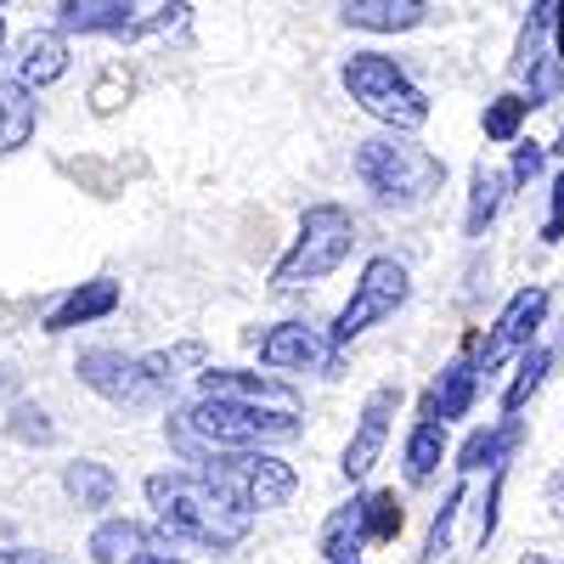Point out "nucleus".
Instances as JSON below:
<instances>
[{"instance_id":"obj_1","label":"nucleus","mask_w":564,"mask_h":564,"mask_svg":"<svg viewBox=\"0 0 564 564\" xmlns=\"http://www.w3.org/2000/svg\"><path fill=\"white\" fill-rule=\"evenodd\" d=\"M305 435V417L300 406H249V401H209L198 395L186 412L170 417V441L186 457H204V452H249V446H282V441H300Z\"/></svg>"},{"instance_id":"obj_2","label":"nucleus","mask_w":564,"mask_h":564,"mask_svg":"<svg viewBox=\"0 0 564 564\" xmlns=\"http://www.w3.org/2000/svg\"><path fill=\"white\" fill-rule=\"evenodd\" d=\"M148 502H153V513H159V525H164V536H181V542H193V547H215V553H226V547H238V542H249V531H254V513H243V508H231L198 468H170V475H148Z\"/></svg>"},{"instance_id":"obj_3","label":"nucleus","mask_w":564,"mask_h":564,"mask_svg":"<svg viewBox=\"0 0 564 564\" xmlns=\"http://www.w3.org/2000/svg\"><path fill=\"white\" fill-rule=\"evenodd\" d=\"M350 170H356V181L367 186L372 198L401 204V209H412V204H423V198H435L441 181H446V164H441L430 148H417L406 130L367 135L361 148L350 153Z\"/></svg>"},{"instance_id":"obj_4","label":"nucleus","mask_w":564,"mask_h":564,"mask_svg":"<svg viewBox=\"0 0 564 564\" xmlns=\"http://www.w3.org/2000/svg\"><path fill=\"white\" fill-rule=\"evenodd\" d=\"M198 475L243 513H265V508H282L294 491H300V475L294 463H282L276 452L265 446H249V452H204L198 457Z\"/></svg>"},{"instance_id":"obj_5","label":"nucleus","mask_w":564,"mask_h":564,"mask_svg":"<svg viewBox=\"0 0 564 564\" xmlns=\"http://www.w3.org/2000/svg\"><path fill=\"white\" fill-rule=\"evenodd\" d=\"M345 90H350V102L361 113H372L384 130H423L430 124V97L401 74L395 57L384 52H350L345 57Z\"/></svg>"},{"instance_id":"obj_6","label":"nucleus","mask_w":564,"mask_h":564,"mask_svg":"<svg viewBox=\"0 0 564 564\" xmlns=\"http://www.w3.org/2000/svg\"><path fill=\"white\" fill-rule=\"evenodd\" d=\"M356 249V215L345 204H311L300 220L294 249L271 265V289H305V282H322L327 271H339Z\"/></svg>"},{"instance_id":"obj_7","label":"nucleus","mask_w":564,"mask_h":564,"mask_svg":"<svg viewBox=\"0 0 564 564\" xmlns=\"http://www.w3.org/2000/svg\"><path fill=\"white\" fill-rule=\"evenodd\" d=\"M406 289H412V276L395 254H379V260H367L361 276H356V289L345 300V311L334 316V327H327V345L345 350L350 339H361L367 327H379L384 316H395L406 305Z\"/></svg>"},{"instance_id":"obj_8","label":"nucleus","mask_w":564,"mask_h":564,"mask_svg":"<svg viewBox=\"0 0 564 564\" xmlns=\"http://www.w3.org/2000/svg\"><path fill=\"white\" fill-rule=\"evenodd\" d=\"M547 305H553V294L542 289V282H531V289L513 294V300L502 305V316L486 327V339L468 350V356H475V372H497L508 356L531 350V345H536V327H542V316H547Z\"/></svg>"},{"instance_id":"obj_9","label":"nucleus","mask_w":564,"mask_h":564,"mask_svg":"<svg viewBox=\"0 0 564 564\" xmlns=\"http://www.w3.org/2000/svg\"><path fill=\"white\" fill-rule=\"evenodd\" d=\"M74 372H79L85 390H97L113 406H148V401L164 395V384L153 379V372L141 367L135 356H119V350H85L74 361Z\"/></svg>"},{"instance_id":"obj_10","label":"nucleus","mask_w":564,"mask_h":564,"mask_svg":"<svg viewBox=\"0 0 564 564\" xmlns=\"http://www.w3.org/2000/svg\"><path fill=\"white\" fill-rule=\"evenodd\" d=\"M401 412V384H379L367 401H361V417H356V430H350V446H345V480H367L372 475V463L384 457V441H390V423Z\"/></svg>"},{"instance_id":"obj_11","label":"nucleus","mask_w":564,"mask_h":564,"mask_svg":"<svg viewBox=\"0 0 564 564\" xmlns=\"http://www.w3.org/2000/svg\"><path fill=\"white\" fill-rule=\"evenodd\" d=\"M254 345H260V361L276 367V372H311V367H334L339 361V350L327 345V334L311 327V322H276L271 334H260Z\"/></svg>"},{"instance_id":"obj_12","label":"nucleus","mask_w":564,"mask_h":564,"mask_svg":"<svg viewBox=\"0 0 564 564\" xmlns=\"http://www.w3.org/2000/svg\"><path fill=\"white\" fill-rule=\"evenodd\" d=\"M198 395L209 401H249V406H294V390L271 372L243 367H198Z\"/></svg>"},{"instance_id":"obj_13","label":"nucleus","mask_w":564,"mask_h":564,"mask_svg":"<svg viewBox=\"0 0 564 564\" xmlns=\"http://www.w3.org/2000/svg\"><path fill=\"white\" fill-rule=\"evenodd\" d=\"M475 345H463L446 367H441V379L430 384V395H423V417H435V423H452L463 417L468 406H475V390H480V372H475V356H468Z\"/></svg>"},{"instance_id":"obj_14","label":"nucleus","mask_w":564,"mask_h":564,"mask_svg":"<svg viewBox=\"0 0 564 564\" xmlns=\"http://www.w3.org/2000/svg\"><path fill=\"white\" fill-rule=\"evenodd\" d=\"M339 18L361 34H412L430 23V7L423 0H345Z\"/></svg>"},{"instance_id":"obj_15","label":"nucleus","mask_w":564,"mask_h":564,"mask_svg":"<svg viewBox=\"0 0 564 564\" xmlns=\"http://www.w3.org/2000/svg\"><path fill=\"white\" fill-rule=\"evenodd\" d=\"M113 311H119V282H108V276L79 282V289H68V294L52 305V316H45V334H68V327L97 322V316H113Z\"/></svg>"},{"instance_id":"obj_16","label":"nucleus","mask_w":564,"mask_h":564,"mask_svg":"<svg viewBox=\"0 0 564 564\" xmlns=\"http://www.w3.org/2000/svg\"><path fill=\"white\" fill-rule=\"evenodd\" d=\"M63 74H68V40L57 29L23 34V45H18V79L29 90H45V85H57Z\"/></svg>"},{"instance_id":"obj_17","label":"nucleus","mask_w":564,"mask_h":564,"mask_svg":"<svg viewBox=\"0 0 564 564\" xmlns=\"http://www.w3.org/2000/svg\"><path fill=\"white\" fill-rule=\"evenodd\" d=\"M135 0H63L57 34H124Z\"/></svg>"},{"instance_id":"obj_18","label":"nucleus","mask_w":564,"mask_h":564,"mask_svg":"<svg viewBox=\"0 0 564 564\" xmlns=\"http://www.w3.org/2000/svg\"><path fill=\"white\" fill-rule=\"evenodd\" d=\"M164 542L141 525V520H102L97 531H90V558L97 564H130L141 553H159Z\"/></svg>"},{"instance_id":"obj_19","label":"nucleus","mask_w":564,"mask_h":564,"mask_svg":"<svg viewBox=\"0 0 564 564\" xmlns=\"http://www.w3.org/2000/svg\"><path fill=\"white\" fill-rule=\"evenodd\" d=\"M441 457H446V423L417 417L412 435H406V446H401V475H406V486H430L435 468H441Z\"/></svg>"},{"instance_id":"obj_20","label":"nucleus","mask_w":564,"mask_h":564,"mask_svg":"<svg viewBox=\"0 0 564 564\" xmlns=\"http://www.w3.org/2000/svg\"><path fill=\"white\" fill-rule=\"evenodd\" d=\"M40 124V102L23 79H0V153H18Z\"/></svg>"},{"instance_id":"obj_21","label":"nucleus","mask_w":564,"mask_h":564,"mask_svg":"<svg viewBox=\"0 0 564 564\" xmlns=\"http://www.w3.org/2000/svg\"><path fill=\"white\" fill-rule=\"evenodd\" d=\"M502 193H508V175L502 170H486L475 164L468 170V209H463V238H486V226L497 220L502 209Z\"/></svg>"},{"instance_id":"obj_22","label":"nucleus","mask_w":564,"mask_h":564,"mask_svg":"<svg viewBox=\"0 0 564 564\" xmlns=\"http://www.w3.org/2000/svg\"><path fill=\"white\" fill-rule=\"evenodd\" d=\"M513 441H520V423H513V417L486 423V430H475V435L463 441L457 468H463V475H480V468H502V457L513 452Z\"/></svg>"},{"instance_id":"obj_23","label":"nucleus","mask_w":564,"mask_h":564,"mask_svg":"<svg viewBox=\"0 0 564 564\" xmlns=\"http://www.w3.org/2000/svg\"><path fill=\"white\" fill-rule=\"evenodd\" d=\"M63 491H68L79 508H113L119 480H113V468H108V463L79 457V463H68V468H63Z\"/></svg>"},{"instance_id":"obj_24","label":"nucleus","mask_w":564,"mask_h":564,"mask_svg":"<svg viewBox=\"0 0 564 564\" xmlns=\"http://www.w3.org/2000/svg\"><path fill=\"white\" fill-rule=\"evenodd\" d=\"M401 497L395 491H367L356 497V525H361V542H395L401 536Z\"/></svg>"},{"instance_id":"obj_25","label":"nucleus","mask_w":564,"mask_h":564,"mask_svg":"<svg viewBox=\"0 0 564 564\" xmlns=\"http://www.w3.org/2000/svg\"><path fill=\"white\" fill-rule=\"evenodd\" d=\"M361 525H356V502L345 508V513H334L327 520V531H322V553H327V564H361Z\"/></svg>"},{"instance_id":"obj_26","label":"nucleus","mask_w":564,"mask_h":564,"mask_svg":"<svg viewBox=\"0 0 564 564\" xmlns=\"http://www.w3.org/2000/svg\"><path fill=\"white\" fill-rule=\"evenodd\" d=\"M525 113H531V102L520 97V90H502L497 102H486V141H513L520 124H525Z\"/></svg>"},{"instance_id":"obj_27","label":"nucleus","mask_w":564,"mask_h":564,"mask_svg":"<svg viewBox=\"0 0 564 564\" xmlns=\"http://www.w3.org/2000/svg\"><path fill=\"white\" fill-rule=\"evenodd\" d=\"M547 367H553V356H547V350H531V356L520 361V379H513V384L502 390V417H513V412H520V406L536 395V384L547 379Z\"/></svg>"},{"instance_id":"obj_28","label":"nucleus","mask_w":564,"mask_h":564,"mask_svg":"<svg viewBox=\"0 0 564 564\" xmlns=\"http://www.w3.org/2000/svg\"><path fill=\"white\" fill-rule=\"evenodd\" d=\"M463 497H468V486H452V491H446V502H441V513H435L430 542H423V558H417V564H441V558H446V547H452V525H457V508H463Z\"/></svg>"},{"instance_id":"obj_29","label":"nucleus","mask_w":564,"mask_h":564,"mask_svg":"<svg viewBox=\"0 0 564 564\" xmlns=\"http://www.w3.org/2000/svg\"><path fill=\"white\" fill-rule=\"evenodd\" d=\"M542 170H547V148H536V141H520V148H513V164H508V186H531Z\"/></svg>"},{"instance_id":"obj_30","label":"nucleus","mask_w":564,"mask_h":564,"mask_svg":"<svg viewBox=\"0 0 564 564\" xmlns=\"http://www.w3.org/2000/svg\"><path fill=\"white\" fill-rule=\"evenodd\" d=\"M547 193H553V204H547V220H542V243H558L564 238V170L553 175Z\"/></svg>"},{"instance_id":"obj_31","label":"nucleus","mask_w":564,"mask_h":564,"mask_svg":"<svg viewBox=\"0 0 564 564\" xmlns=\"http://www.w3.org/2000/svg\"><path fill=\"white\" fill-rule=\"evenodd\" d=\"M0 564H52V558L34 553V547H0Z\"/></svg>"},{"instance_id":"obj_32","label":"nucleus","mask_w":564,"mask_h":564,"mask_svg":"<svg viewBox=\"0 0 564 564\" xmlns=\"http://www.w3.org/2000/svg\"><path fill=\"white\" fill-rule=\"evenodd\" d=\"M547 508H553L558 520H564V468H558V475L547 480Z\"/></svg>"},{"instance_id":"obj_33","label":"nucleus","mask_w":564,"mask_h":564,"mask_svg":"<svg viewBox=\"0 0 564 564\" xmlns=\"http://www.w3.org/2000/svg\"><path fill=\"white\" fill-rule=\"evenodd\" d=\"M553 45H558V63H564V0H553Z\"/></svg>"},{"instance_id":"obj_34","label":"nucleus","mask_w":564,"mask_h":564,"mask_svg":"<svg viewBox=\"0 0 564 564\" xmlns=\"http://www.w3.org/2000/svg\"><path fill=\"white\" fill-rule=\"evenodd\" d=\"M130 564H186V558H175L170 547H159V553H141V558H130Z\"/></svg>"},{"instance_id":"obj_35","label":"nucleus","mask_w":564,"mask_h":564,"mask_svg":"<svg viewBox=\"0 0 564 564\" xmlns=\"http://www.w3.org/2000/svg\"><path fill=\"white\" fill-rule=\"evenodd\" d=\"M547 159H564V130H558V141H553V148H547Z\"/></svg>"},{"instance_id":"obj_36","label":"nucleus","mask_w":564,"mask_h":564,"mask_svg":"<svg viewBox=\"0 0 564 564\" xmlns=\"http://www.w3.org/2000/svg\"><path fill=\"white\" fill-rule=\"evenodd\" d=\"M0 45H7V23H0Z\"/></svg>"}]
</instances>
